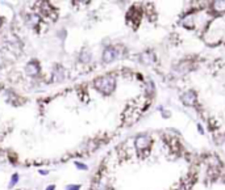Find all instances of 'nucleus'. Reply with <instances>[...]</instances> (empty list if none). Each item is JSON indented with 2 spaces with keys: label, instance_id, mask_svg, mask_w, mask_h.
<instances>
[{
  "label": "nucleus",
  "instance_id": "obj_1",
  "mask_svg": "<svg viewBox=\"0 0 225 190\" xmlns=\"http://www.w3.org/2000/svg\"><path fill=\"white\" fill-rule=\"evenodd\" d=\"M182 102L187 106H192L196 102V93L195 90H187L184 94H182Z\"/></svg>",
  "mask_w": 225,
  "mask_h": 190
},
{
  "label": "nucleus",
  "instance_id": "obj_2",
  "mask_svg": "<svg viewBox=\"0 0 225 190\" xmlns=\"http://www.w3.org/2000/svg\"><path fill=\"white\" fill-rule=\"evenodd\" d=\"M149 146H150V139H149L147 136L142 135V136H138V138H137L136 147L138 148V150H145V148L149 147Z\"/></svg>",
  "mask_w": 225,
  "mask_h": 190
},
{
  "label": "nucleus",
  "instance_id": "obj_3",
  "mask_svg": "<svg viewBox=\"0 0 225 190\" xmlns=\"http://www.w3.org/2000/svg\"><path fill=\"white\" fill-rule=\"evenodd\" d=\"M17 181V176H13V178H12V182H11V186H13L15 185V182Z\"/></svg>",
  "mask_w": 225,
  "mask_h": 190
},
{
  "label": "nucleus",
  "instance_id": "obj_4",
  "mask_svg": "<svg viewBox=\"0 0 225 190\" xmlns=\"http://www.w3.org/2000/svg\"><path fill=\"white\" fill-rule=\"evenodd\" d=\"M67 189L68 190H79V186H75V188H74V186H68Z\"/></svg>",
  "mask_w": 225,
  "mask_h": 190
},
{
  "label": "nucleus",
  "instance_id": "obj_5",
  "mask_svg": "<svg viewBox=\"0 0 225 190\" xmlns=\"http://www.w3.org/2000/svg\"><path fill=\"white\" fill-rule=\"evenodd\" d=\"M46 190H54V185H51V186H49V188Z\"/></svg>",
  "mask_w": 225,
  "mask_h": 190
}]
</instances>
